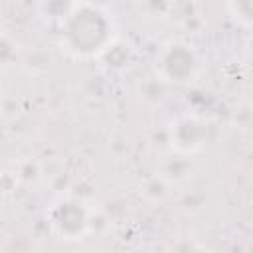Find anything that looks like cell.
<instances>
[{
    "label": "cell",
    "instance_id": "7a4b0ae2",
    "mask_svg": "<svg viewBox=\"0 0 253 253\" xmlns=\"http://www.w3.org/2000/svg\"><path fill=\"white\" fill-rule=\"evenodd\" d=\"M156 67L158 75L164 81H174V83H186L190 81L200 67V59L196 49L182 40H172L162 45L156 57Z\"/></svg>",
    "mask_w": 253,
    "mask_h": 253
},
{
    "label": "cell",
    "instance_id": "8992f818",
    "mask_svg": "<svg viewBox=\"0 0 253 253\" xmlns=\"http://www.w3.org/2000/svg\"><path fill=\"white\" fill-rule=\"evenodd\" d=\"M174 162H176V176H174V180H180V178H178V174H182V178H186V176L190 174V170H188V164H186V162H184L182 158H174ZM172 170H174V166L170 168V164L166 162V166H164V172H162V176L166 178V176H168V174H170Z\"/></svg>",
    "mask_w": 253,
    "mask_h": 253
},
{
    "label": "cell",
    "instance_id": "6da1fadb",
    "mask_svg": "<svg viewBox=\"0 0 253 253\" xmlns=\"http://www.w3.org/2000/svg\"><path fill=\"white\" fill-rule=\"evenodd\" d=\"M59 40L75 57L103 55L113 43V20L97 4H71L61 18Z\"/></svg>",
    "mask_w": 253,
    "mask_h": 253
},
{
    "label": "cell",
    "instance_id": "277c9868",
    "mask_svg": "<svg viewBox=\"0 0 253 253\" xmlns=\"http://www.w3.org/2000/svg\"><path fill=\"white\" fill-rule=\"evenodd\" d=\"M206 125L196 117H184L172 126V144L180 152H194L206 142Z\"/></svg>",
    "mask_w": 253,
    "mask_h": 253
},
{
    "label": "cell",
    "instance_id": "5b68a950",
    "mask_svg": "<svg viewBox=\"0 0 253 253\" xmlns=\"http://www.w3.org/2000/svg\"><path fill=\"white\" fill-rule=\"evenodd\" d=\"M229 8L235 10V14L243 22H251V16H253V0H241L237 4H229Z\"/></svg>",
    "mask_w": 253,
    "mask_h": 253
},
{
    "label": "cell",
    "instance_id": "3957f363",
    "mask_svg": "<svg viewBox=\"0 0 253 253\" xmlns=\"http://www.w3.org/2000/svg\"><path fill=\"white\" fill-rule=\"evenodd\" d=\"M51 229L63 239H79L89 229V213L77 200H59L47 213Z\"/></svg>",
    "mask_w": 253,
    "mask_h": 253
}]
</instances>
